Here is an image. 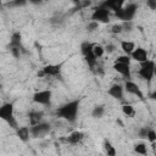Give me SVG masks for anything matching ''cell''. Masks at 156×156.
Instances as JSON below:
<instances>
[{
  "label": "cell",
  "instance_id": "obj_6",
  "mask_svg": "<svg viewBox=\"0 0 156 156\" xmlns=\"http://www.w3.org/2000/svg\"><path fill=\"white\" fill-rule=\"evenodd\" d=\"M49 132H50V124L46 122H39L37 124L30 126V134L34 138H41Z\"/></svg>",
  "mask_w": 156,
  "mask_h": 156
},
{
  "label": "cell",
  "instance_id": "obj_34",
  "mask_svg": "<svg viewBox=\"0 0 156 156\" xmlns=\"http://www.w3.org/2000/svg\"><path fill=\"white\" fill-rule=\"evenodd\" d=\"M90 4H91V0H82L79 2V6H80V9H84V7L90 6Z\"/></svg>",
  "mask_w": 156,
  "mask_h": 156
},
{
  "label": "cell",
  "instance_id": "obj_22",
  "mask_svg": "<svg viewBox=\"0 0 156 156\" xmlns=\"http://www.w3.org/2000/svg\"><path fill=\"white\" fill-rule=\"evenodd\" d=\"M29 1L28 0H11L6 4V6L9 7H22V6H26Z\"/></svg>",
  "mask_w": 156,
  "mask_h": 156
},
{
  "label": "cell",
  "instance_id": "obj_8",
  "mask_svg": "<svg viewBox=\"0 0 156 156\" xmlns=\"http://www.w3.org/2000/svg\"><path fill=\"white\" fill-rule=\"evenodd\" d=\"M124 90H126L127 93L132 94V95H136L139 99H143V98H144V95H143V93H141L139 85H138L136 83L132 82L130 79H127V80H126V83H124Z\"/></svg>",
  "mask_w": 156,
  "mask_h": 156
},
{
  "label": "cell",
  "instance_id": "obj_17",
  "mask_svg": "<svg viewBox=\"0 0 156 156\" xmlns=\"http://www.w3.org/2000/svg\"><path fill=\"white\" fill-rule=\"evenodd\" d=\"M121 49L123 50L124 54L130 55L135 49V44L133 41H129V40H123V41H121Z\"/></svg>",
  "mask_w": 156,
  "mask_h": 156
},
{
  "label": "cell",
  "instance_id": "obj_25",
  "mask_svg": "<svg viewBox=\"0 0 156 156\" xmlns=\"http://www.w3.org/2000/svg\"><path fill=\"white\" fill-rule=\"evenodd\" d=\"M104 146H105V151H106L107 156H115V155H116V149L111 145V143H110L108 140H105Z\"/></svg>",
  "mask_w": 156,
  "mask_h": 156
},
{
  "label": "cell",
  "instance_id": "obj_20",
  "mask_svg": "<svg viewBox=\"0 0 156 156\" xmlns=\"http://www.w3.org/2000/svg\"><path fill=\"white\" fill-rule=\"evenodd\" d=\"M94 45H95V44H91V43H89V41L82 43V45H80V51H82L83 56H87L88 54H91V52H93V49H94Z\"/></svg>",
  "mask_w": 156,
  "mask_h": 156
},
{
  "label": "cell",
  "instance_id": "obj_12",
  "mask_svg": "<svg viewBox=\"0 0 156 156\" xmlns=\"http://www.w3.org/2000/svg\"><path fill=\"white\" fill-rule=\"evenodd\" d=\"M130 57H132V60H134V61H136L139 63L149 60L147 58V51L144 48H140V46L134 49V51L130 54Z\"/></svg>",
  "mask_w": 156,
  "mask_h": 156
},
{
  "label": "cell",
  "instance_id": "obj_3",
  "mask_svg": "<svg viewBox=\"0 0 156 156\" xmlns=\"http://www.w3.org/2000/svg\"><path fill=\"white\" fill-rule=\"evenodd\" d=\"M136 10H138V5L136 4H127L126 6H123L122 9L115 11V16L121 20L122 22H126V21H132L133 17L135 16L136 13Z\"/></svg>",
  "mask_w": 156,
  "mask_h": 156
},
{
  "label": "cell",
  "instance_id": "obj_39",
  "mask_svg": "<svg viewBox=\"0 0 156 156\" xmlns=\"http://www.w3.org/2000/svg\"><path fill=\"white\" fill-rule=\"evenodd\" d=\"M71 1H72L73 4H76V5H79V2H80L82 0H71Z\"/></svg>",
  "mask_w": 156,
  "mask_h": 156
},
{
  "label": "cell",
  "instance_id": "obj_23",
  "mask_svg": "<svg viewBox=\"0 0 156 156\" xmlns=\"http://www.w3.org/2000/svg\"><path fill=\"white\" fill-rule=\"evenodd\" d=\"M122 112L127 116V117H133L135 115V111H134V107L132 105H123L122 106Z\"/></svg>",
  "mask_w": 156,
  "mask_h": 156
},
{
  "label": "cell",
  "instance_id": "obj_18",
  "mask_svg": "<svg viewBox=\"0 0 156 156\" xmlns=\"http://www.w3.org/2000/svg\"><path fill=\"white\" fill-rule=\"evenodd\" d=\"M28 116H29V123H30V126H33V124L41 122L43 112L41 111H30Z\"/></svg>",
  "mask_w": 156,
  "mask_h": 156
},
{
  "label": "cell",
  "instance_id": "obj_31",
  "mask_svg": "<svg viewBox=\"0 0 156 156\" xmlns=\"http://www.w3.org/2000/svg\"><path fill=\"white\" fill-rule=\"evenodd\" d=\"M10 48V51H11V54H12V56L13 57H20L21 56V51H22V49H20V48H16V46H9Z\"/></svg>",
  "mask_w": 156,
  "mask_h": 156
},
{
  "label": "cell",
  "instance_id": "obj_32",
  "mask_svg": "<svg viewBox=\"0 0 156 156\" xmlns=\"http://www.w3.org/2000/svg\"><path fill=\"white\" fill-rule=\"evenodd\" d=\"M147 130H149V128H146V127H143V128H140V129H139V132H138V135H139V138H141V139H146V135H147Z\"/></svg>",
  "mask_w": 156,
  "mask_h": 156
},
{
  "label": "cell",
  "instance_id": "obj_10",
  "mask_svg": "<svg viewBox=\"0 0 156 156\" xmlns=\"http://www.w3.org/2000/svg\"><path fill=\"white\" fill-rule=\"evenodd\" d=\"M113 68L117 73L123 76L126 79H130V66L129 63H121V62H115Z\"/></svg>",
  "mask_w": 156,
  "mask_h": 156
},
{
  "label": "cell",
  "instance_id": "obj_19",
  "mask_svg": "<svg viewBox=\"0 0 156 156\" xmlns=\"http://www.w3.org/2000/svg\"><path fill=\"white\" fill-rule=\"evenodd\" d=\"M84 58H85V62L88 63L89 68H90L91 71H94V69L96 68V65H98V58H96V56L94 55V52L88 54L87 56H84Z\"/></svg>",
  "mask_w": 156,
  "mask_h": 156
},
{
  "label": "cell",
  "instance_id": "obj_15",
  "mask_svg": "<svg viewBox=\"0 0 156 156\" xmlns=\"http://www.w3.org/2000/svg\"><path fill=\"white\" fill-rule=\"evenodd\" d=\"M43 69H44V72H45L46 76L56 77L61 72V65H48V66L43 67Z\"/></svg>",
  "mask_w": 156,
  "mask_h": 156
},
{
  "label": "cell",
  "instance_id": "obj_27",
  "mask_svg": "<svg viewBox=\"0 0 156 156\" xmlns=\"http://www.w3.org/2000/svg\"><path fill=\"white\" fill-rule=\"evenodd\" d=\"M130 61H132V57H130V55H127V54H124V55H121V56H118V57L116 58V61H115V62H121V63H129V65H130Z\"/></svg>",
  "mask_w": 156,
  "mask_h": 156
},
{
  "label": "cell",
  "instance_id": "obj_21",
  "mask_svg": "<svg viewBox=\"0 0 156 156\" xmlns=\"http://www.w3.org/2000/svg\"><path fill=\"white\" fill-rule=\"evenodd\" d=\"M105 113V107L102 105H96L91 111V117L94 118H101Z\"/></svg>",
  "mask_w": 156,
  "mask_h": 156
},
{
  "label": "cell",
  "instance_id": "obj_24",
  "mask_svg": "<svg viewBox=\"0 0 156 156\" xmlns=\"http://www.w3.org/2000/svg\"><path fill=\"white\" fill-rule=\"evenodd\" d=\"M93 52H94V55L96 56V58H100V57H102L104 54H105V48L101 46V45H99V44H95V45H94V49H93Z\"/></svg>",
  "mask_w": 156,
  "mask_h": 156
},
{
  "label": "cell",
  "instance_id": "obj_7",
  "mask_svg": "<svg viewBox=\"0 0 156 156\" xmlns=\"http://www.w3.org/2000/svg\"><path fill=\"white\" fill-rule=\"evenodd\" d=\"M51 90H40L33 95V100L39 105H49L51 101Z\"/></svg>",
  "mask_w": 156,
  "mask_h": 156
},
{
  "label": "cell",
  "instance_id": "obj_33",
  "mask_svg": "<svg viewBox=\"0 0 156 156\" xmlns=\"http://www.w3.org/2000/svg\"><path fill=\"white\" fill-rule=\"evenodd\" d=\"M146 5L150 10H156V0H146Z\"/></svg>",
  "mask_w": 156,
  "mask_h": 156
},
{
  "label": "cell",
  "instance_id": "obj_37",
  "mask_svg": "<svg viewBox=\"0 0 156 156\" xmlns=\"http://www.w3.org/2000/svg\"><path fill=\"white\" fill-rule=\"evenodd\" d=\"M45 76H46V74H45V72H44V69L41 68V69H40V71L38 72V77H45Z\"/></svg>",
  "mask_w": 156,
  "mask_h": 156
},
{
  "label": "cell",
  "instance_id": "obj_2",
  "mask_svg": "<svg viewBox=\"0 0 156 156\" xmlns=\"http://www.w3.org/2000/svg\"><path fill=\"white\" fill-rule=\"evenodd\" d=\"M13 104L12 102H5L1 105L0 107V118L4 119L5 122H7V124L13 128V129H17L18 128V124H17V121L13 117Z\"/></svg>",
  "mask_w": 156,
  "mask_h": 156
},
{
  "label": "cell",
  "instance_id": "obj_11",
  "mask_svg": "<svg viewBox=\"0 0 156 156\" xmlns=\"http://www.w3.org/2000/svg\"><path fill=\"white\" fill-rule=\"evenodd\" d=\"M126 0H104L100 5H102L104 7H106L110 11H117L119 9H122L124 6Z\"/></svg>",
  "mask_w": 156,
  "mask_h": 156
},
{
  "label": "cell",
  "instance_id": "obj_29",
  "mask_svg": "<svg viewBox=\"0 0 156 156\" xmlns=\"http://www.w3.org/2000/svg\"><path fill=\"white\" fill-rule=\"evenodd\" d=\"M124 29H123V24H121V23H116V24H113L112 27H111V32L113 33V34H119V33H122Z\"/></svg>",
  "mask_w": 156,
  "mask_h": 156
},
{
  "label": "cell",
  "instance_id": "obj_13",
  "mask_svg": "<svg viewBox=\"0 0 156 156\" xmlns=\"http://www.w3.org/2000/svg\"><path fill=\"white\" fill-rule=\"evenodd\" d=\"M83 138H84V134H83L82 132L76 130V132H72L63 141H66V143H68V144H72V145H76V144H78V143H80Z\"/></svg>",
  "mask_w": 156,
  "mask_h": 156
},
{
  "label": "cell",
  "instance_id": "obj_36",
  "mask_svg": "<svg viewBox=\"0 0 156 156\" xmlns=\"http://www.w3.org/2000/svg\"><path fill=\"white\" fill-rule=\"evenodd\" d=\"M30 4H33V5H40V4H43V1L44 0H28Z\"/></svg>",
  "mask_w": 156,
  "mask_h": 156
},
{
  "label": "cell",
  "instance_id": "obj_35",
  "mask_svg": "<svg viewBox=\"0 0 156 156\" xmlns=\"http://www.w3.org/2000/svg\"><path fill=\"white\" fill-rule=\"evenodd\" d=\"M113 51H115V45L108 44V45H106V46H105V52L111 54V52H113Z\"/></svg>",
  "mask_w": 156,
  "mask_h": 156
},
{
  "label": "cell",
  "instance_id": "obj_5",
  "mask_svg": "<svg viewBox=\"0 0 156 156\" xmlns=\"http://www.w3.org/2000/svg\"><path fill=\"white\" fill-rule=\"evenodd\" d=\"M110 13H111L110 10H107L102 5H99L98 7L94 9V11L91 13V20L96 21L99 23H108L110 22Z\"/></svg>",
  "mask_w": 156,
  "mask_h": 156
},
{
  "label": "cell",
  "instance_id": "obj_30",
  "mask_svg": "<svg viewBox=\"0 0 156 156\" xmlns=\"http://www.w3.org/2000/svg\"><path fill=\"white\" fill-rule=\"evenodd\" d=\"M146 139L150 141V143H155L156 141V132L151 128H149L147 130V135H146Z\"/></svg>",
  "mask_w": 156,
  "mask_h": 156
},
{
  "label": "cell",
  "instance_id": "obj_4",
  "mask_svg": "<svg viewBox=\"0 0 156 156\" xmlns=\"http://www.w3.org/2000/svg\"><path fill=\"white\" fill-rule=\"evenodd\" d=\"M155 62L151 60H146L140 63V68L138 71V74L146 82H151V79L155 76Z\"/></svg>",
  "mask_w": 156,
  "mask_h": 156
},
{
  "label": "cell",
  "instance_id": "obj_1",
  "mask_svg": "<svg viewBox=\"0 0 156 156\" xmlns=\"http://www.w3.org/2000/svg\"><path fill=\"white\" fill-rule=\"evenodd\" d=\"M78 111H79V100H72V101H68L67 104L62 105L61 107H58L56 110V115H57V117L73 123L77 119Z\"/></svg>",
  "mask_w": 156,
  "mask_h": 156
},
{
  "label": "cell",
  "instance_id": "obj_26",
  "mask_svg": "<svg viewBox=\"0 0 156 156\" xmlns=\"http://www.w3.org/2000/svg\"><path fill=\"white\" fill-rule=\"evenodd\" d=\"M134 151L136 154H140V155H146L147 154V149H146V145L144 143H139V144L134 145Z\"/></svg>",
  "mask_w": 156,
  "mask_h": 156
},
{
  "label": "cell",
  "instance_id": "obj_28",
  "mask_svg": "<svg viewBox=\"0 0 156 156\" xmlns=\"http://www.w3.org/2000/svg\"><path fill=\"white\" fill-rule=\"evenodd\" d=\"M98 28H99V22H96V21H93V20H91V21L87 24V30L90 32V33L94 32V30H96Z\"/></svg>",
  "mask_w": 156,
  "mask_h": 156
},
{
  "label": "cell",
  "instance_id": "obj_38",
  "mask_svg": "<svg viewBox=\"0 0 156 156\" xmlns=\"http://www.w3.org/2000/svg\"><path fill=\"white\" fill-rule=\"evenodd\" d=\"M150 98H151L152 100H156V90H155V91H154V93L150 95Z\"/></svg>",
  "mask_w": 156,
  "mask_h": 156
},
{
  "label": "cell",
  "instance_id": "obj_16",
  "mask_svg": "<svg viewBox=\"0 0 156 156\" xmlns=\"http://www.w3.org/2000/svg\"><path fill=\"white\" fill-rule=\"evenodd\" d=\"M9 46H16V48L22 49V51H24V48L22 46V35H21L20 32L12 33L11 39H10V45H9Z\"/></svg>",
  "mask_w": 156,
  "mask_h": 156
},
{
  "label": "cell",
  "instance_id": "obj_14",
  "mask_svg": "<svg viewBox=\"0 0 156 156\" xmlns=\"http://www.w3.org/2000/svg\"><path fill=\"white\" fill-rule=\"evenodd\" d=\"M16 133H17V136L20 138V140L23 143H27L29 140V136L32 135L30 128H28V127H18L16 129Z\"/></svg>",
  "mask_w": 156,
  "mask_h": 156
},
{
  "label": "cell",
  "instance_id": "obj_9",
  "mask_svg": "<svg viewBox=\"0 0 156 156\" xmlns=\"http://www.w3.org/2000/svg\"><path fill=\"white\" fill-rule=\"evenodd\" d=\"M123 93H124V87H122L121 84H112L107 90V94L111 98L121 101H123Z\"/></svg>",
  "mask_w": 156,
  "mask_h": 156
}]
</instances>
